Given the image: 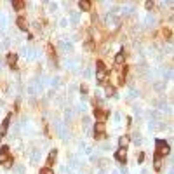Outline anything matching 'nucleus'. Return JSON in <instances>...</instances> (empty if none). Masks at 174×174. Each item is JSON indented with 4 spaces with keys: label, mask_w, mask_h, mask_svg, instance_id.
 <instances>
[{
    "label": "nucleus",
    "mask_w": 174,
    "mask_h": 174,
    "mask_svg": "<svg viewBox=\"0 0 174 174\" xmlns=\"http://www.w3.org/2000/svg\"><path fill=\"white\" fill-rule=\"evenodd\" d=\"M106 75H108V71H106V66H104V63L101 59H98V61H96V78H98V82H99L101 85H104Z\"/></svg>",
    "instance_id": "f257e3e1"
},
{
    "label": "nucleus",
    "mask_w": 174,
    "mask_h": 174,
    "mask_svg": "<svg viewBox=\"0 0 174 174\" xmlns=\"http://www.w3.org/2000/svg\"><path fill=\"white\" fill-rule=\"evenodd\" d=\"M0 164L5 165V167H11V165H12V157H11V150H9V146H2V148H0Z\"/></svg>",
    "instance_id": "f03ea898"
},
{
    "label": "nucleus",
    "mask_w": 174,
    "mask_h": 174,
    "mask_svg": "<svg viewBox=\"0 0 174 174\" xmlns=\"http://www.w3.org/2000/svg\"><path fill=\"white\" fill-rule=\"evenodd\" d=\"M155 153L157 155H160V157H165V155H169L171 152V148H169V143L167 141H164V139H157L155 141Z\"/></svg>",
    "instance_id": "7ed1b4c3"
},
{
    "label": "nucleus",
    "mask_w": 174,
    "mask_h": 174,
    "mask_svg": "<svg viewBox=\"0 0 174 174\" xmlns=\"http://www.w3.org/2000/svg\"><path fill=\"white\" fill-rule=\"evenodd\" d=\"M104 127H106L104 122H96L94 124V138L96 139H103L104 136H106L104 134Z\"/></svg>",
    "instance_id": "20e7f679"
},
{
    "label": "nucleus",
    "mask_w": 174,
    "mask_h": 174,
    "mask_svg": "<svg viewBox=\"0 0 174 174\" xmlns=\"http://www.w3.org/2000/svg\"><path fill=\"white\" fill-rule=\"evenodd\" d=\"M127 71H129V66H127V65H122L120 70H118V85H124V84H126Z\"/></svg>",
    "instance_id": "39448f33"
},
{
    "label": "nucleus",
    "mask_w": 174,
    "mask_h": 174,
    "mask_svg": "<svg viewBox=\"0 0 174 174\" xmlns=\"http://www.w3.org/2000/svg\"><path fill=\"white\" fill-rule=\"evenodd\" d=\"M108 115H110V113L106 112V110H103V108H94V117L98 118V122H104L106 118H108Z\"/></svg>",
    "instance_id": "423d86ee"
},
{
    "label": "nucleus",
    "mask_w": 174,
    "mask_h": 174,
    "mask_svg": "<svg viewBox=\"0 0 174 174\" xmlns=\"http://www.w3.org/2000/svg\"><path fill=\"white\" fill-rule=\"evenodd\" d=\"M115 158H117L120 164H127V152L124 150V148L117 150V153H115Z\"/></svg>",
    "instance_id": "0eeeda50"
},
{
    "label": "nucleus",
    "mask_w": 174,
    "mask_h": 174,
    "mask_svg": "<svg viewBox=\"0 0 174 174\" xmlns=\"http://www.w3.org/2000/svg\"><path fill=\"white\" fill-rule=\"evenodd\" d=\"M9 124H11V115H7V117L2 120V126H0V136H5V134H7Z\"/></svg>",
    "instance_id": "6e6552de"
},
{
    "label": "nucleus",
    "mask_w": 174,
    "mask_h": 174,
    "mask_svg": "<svg viewBox=\"0 0 174 174\" xmlns=\"http://www.w3.org/2000/svg\"><path fill=\"white\" fill-rule=\"evenodd\" d=\"M7 63H9L11 68H14V70L17 68V66H16V63H17V54H16V52H9V54H7Z\"/></svg>",
    "instance_id": "1a4fd4ad"
},
{
    "label": "nucleus",
    "mask_w": 174,
    "mask_h": 174,
    "mask_svg": "<svg viewBox=\"0 0 174 174\" xmlns=\"http://www.w3.org/2000/svg\"><path fill=\"white\" fill-rule=\"evenodd\" d=\"M56 158H57V150H52V152L49 153V157H47V162H45L47 167H51V169H52V165L56 164Z\"/></svg>",
    "instance_id": "9d476101"
},
{
    "label": "nucleus",
    "mask_w": 174,
    "mask_h": 174,
    "mask_svg": "<svg viewBox=\"0 0 174 174\" xmlns=\"http://www.w3.org/2000/svg\"><path fill=\"white\" fill-rule=\"evenodd\" d=\"M115 65H117V66L126 65V54H124V51H118L117 52V56H115Z\"/></svg>",
    "instance_id": "9b49d317"
},
{
    "label": "nucleus",
    "mask_w": 174,
    "mask_h": 174,
    "mask_svg": "<svg viewBox=\"0 0 174 174\" xmlns=\"http://www.w3.org/2000/svg\"><path fill=\"white\" fill-rule=\"evenodd\" d=\"M16 25H17V28H19V30H23V31H26L28 30V23H26V19L23 16H19L16 19Z\"/></svg>",
    "instance_id": "f8f14e48"
},
{
    "label": "nucleus",
    "mask_w": 174,
    "mask_h": 174,
    "mask_svg": "<svg viewBox=\"0 0 174 174\" xmlns=\"http://www.w3.org/2000/svg\"><path fill=\"white\" fill-rule=\"evenodd\" d=\"M47 54L49 57H51L54 63H57V56H56V49H54V45L52 44H47Z\"/></svg>",
    "instance_id": "ddd939ff"
},
{
    "label": "nucleus",
    "mask_w": 174,
    "mask_h": 174,
    "mask_svg": "<svg viewBox=\"0 0 174 174\" xmlns=\"http://www.w3.org/2000/svg\"><path fill=\"white\" fill-rule=\"evenodd\" d=\"M78 7L82 9V11H85V12H89V11L92 9V4L89 2V0H80V2H78Z\"/></svg>",
    "instance_id": "4468645a"
},
{
    "label": "nucleus",
    "mask_w": 174,
    "mask_h": 174,
    "mask_svg": "<svg viewBox=\"0 0 174 174\" xmlns=\"http://www.w3.org/2000/svg\"><path fill=\"white\" fill-rule=\"evenodd\" d=\"M153 169H155V171L162 169V157L157 155V153H155V157H153Z\"/></svg>",
    "instance_id": "2eb2a0df"
},
{
    "label": "nucleus",
    "mask_w": 174,
    "mask_h": 174,
    "mask_svg": "<svg viewBox=\"0 0 174 174\" xmlns=\"http://www.w3.org/2000/svg\"><path fill=\"white\" fill-rule=\"evenodd\" d=\"M129 141H130V138H129V136H122V138L118 139V146L126 150V148H127V144H129Z\"/></svg>",
    "instance_id": "dca6fc26"
},
{
    "label": "nucleus",
    "mask_w": 174,
    "mask_h": 174,
    "mask_svg": "<svg viewBox=\"0 0 174 174\" xmlns=\"http://www.w3.org/2000/svg\"><path fill=\"white\" fill-rule=\"evenodd\" d=\"M12 7H14V11H23L25 9V2L23 0H12Z\"/></svg>",
    "instance_id": "f3484780"
},
{
    "label": "nucleus",
    "mask_w": 174,
    "mask_h": 174,
    "mask_svg": "<svg viewBox=\"0 0 174 174\" xmlns=\"http://www.w3.org/2000/svg\"><path fill=\"white\" fill-rule=\"evenodd\" d=\"M104 91H106V96H113L115 94V87H113L112 84H108V85L104 87Z\"/></svg>",
    "instance_id": "a211bd4d"
},
{
    "label": "nucleus",
    "mask_w": 174,
    "mask_h": 174,
    "mask_svg": "<svg viewBox=\"0 0 174 174\" xmlns=\"http://www.w3.org/2000/svg\"><path fill=\"white\" fill-rule=\"evenodd\" d=\"M162 35H164L165 40H171V35H172V33H171L169 28H164V30H162Z\"/></svg>",
    "instance_id": "6ab92c4d"
},
{
    "label": "nucleus",
    "mask_w": 174,
    "mask_h": 174,
    "mask_svg": "<svg viewBox=\"0 0 174 174\" xmlns=\"http://www.w3.org/2000/svg\"><path fill=\"white\" fill-rule=\"evenodd\" d=\"M40 174H54V172H52L51 167H42V169H40Z\"/></svg>",
    "instance_id": "aec40b11"
},
{
    "label": "nucleus",
    "mask_w": 174,
    "mask_h": 174,
    "mask_svg": "<svg viewBox=\"0 0 174 174\" xmlns=\"http://www.w3.org/2000/svg\"><path fill=\"white\" fill-rule=\"evenodd\" d=\"M144 5H146V9H153V7H155V4H153V2H146Z\"/></svg>",
    "instance_id": "412c9836"
}]
</instances>
